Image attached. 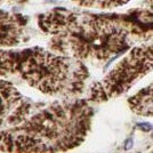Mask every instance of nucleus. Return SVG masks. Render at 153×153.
<instances>
[{"mask_svg": "<svg viewBox=\"0 0 153 153\" xmlns=\"http://www.w3.org/2000/svg\"><path fill=\"white\" fill-rule=\"evenodd\" d=\"M38 25L51 36V51L83 63H105L128 51L133 42L122 14L54 8L39 15Z\"/></svg>", "mask_w": 153, "mask_h": 153, "instance_id": "1", "label": "nucleus"}, {"mask_svg": "<svg viewBox=\"0 0 153 153\" xmlns=\"http://www.w3.org/2000/svg\"><path fill=\"white\" fill-rule=\"evenodd\" d=\"M72 1L80 7L110 9V8L123 6V5L128 4L130 0H72Z\"/></svg>", "mask_w": 153, "mask_h": 153, "instance_id": "8", "label": "nucleus"}, {"mask_svg": "<svg viewBox=\"0 0 153 153\" xmlns=\"http://www.w3.org/2000/svg\"><path fill=\"white\" fill-rule=\"evenodd\" d=\"M152 71L153 41H149L131 48L102 80L93 83L87 101L102 103L119 97Z\"/></svg>", "mask_w": 153, "mask_h": 153, "instance_id": "4", "label": "nucleus"}, {"mask_svg": "<svg viewBox=\"0 0 153 153\" xmlns=\"http://www.w3.org/2000/svg\"><path fill=\"white\" fill-rule=\"evenodd\" d=\"M151 153H153V149H152V151H151Z\"/></svg>", "mask_w": 153, "mask_h": 153, "instance_id": "11", "label": "nucleus"}, {"mask_svg": "<svg viewBox=\"0 0 153 153\" xmlns=\"http://www.w3.org/2000/svg\"><path fill=\"white\" fill-rule=\"evenodd\" d=\"M130 110L137 115L153 117V81L128 100Z\"/></svg>", "mask_w": 153, "mask_h": 153, "instance_id": "7", "label": "nucleus"}, {"mask_svg": "<svg viewBox=\"0 0 153 153\" xmlns=\"http://www.w3.org/2000/svg\"><path fill=\"white\" fill-rule=\"evenodd\" d=\"M87 100L55 102L17 126L0 130L5 153H63L79 146L91 128Z\"/></svg>", "mask_w": 153, "mask_h": 153, "instance_id": "2", "label": "nucleus"}, {"mask_svg": "<svg viewBox=\"0 0 153 153\" xmlns=\"http://www.w3.org/2000/svg\"><path fill=\"white\" fill-rule=\"evenodd\" d=\"M4 1H5V0H0V5H1ZM8 1H12V2H24L26 0H8Z\"/></svg>", "mask_w": 153, "mask_h": 153, "instance_id": "10", "label": "nucleus"}, {"mask_svg": "<svg viewBox=\"0 0 153 153\" xmlns=\"http://www.w3.org/2000/svg\"><path fill=\"white\" fill-rule=\"evenodd\" d=\"M32 104L14 85L0 80V130L17 126L30 115Z\"/></svg>", "mask_w": 153, "mask_h": 153, "instance_id": "5", "label": "nucleus"}, {"mask_svg": "<svg viewBox=\"0 0 153 153\" xmlns=\"http://www.w3.org/2000/svg\"><path fill=\"white\" fill-rule=\"evenodd\" d=\"M0 76H17L44 94H81L89 71L82 61L40 47L0 49Z\"/></svg>", "mask_w": 153, "mask_h": 153, "instance_id": "3", "label": "nucleus"}, {"mask_svg": "<svg viewBox=\"0 0 153 153\" xmlns=\"http://www.w3.org/2000/svg\"><path fill=\"white\" fill-rule=\"evenodd\" d=\"M144 5L146 7H149L151 10H153V0H145L144 1Z\"/></svg>", "mask_w": 153, "mask_h": 153, "instance_id": "9", "label": "nucleus"}, {"mask_svg": "<svg viewBox=\"0 0 153 153\" xmlns=\"http://www.w3.org/2000/svg\"><path fill=\"white\" fill-rule=\"evenodd\" d=\"M27 38V19L23 15L0 10V48L14 47Z\"/></svg>", "mask_w": 153, "mask_h": 153, "instance_id": "6", "label": "nucleus"}]
</instances>
